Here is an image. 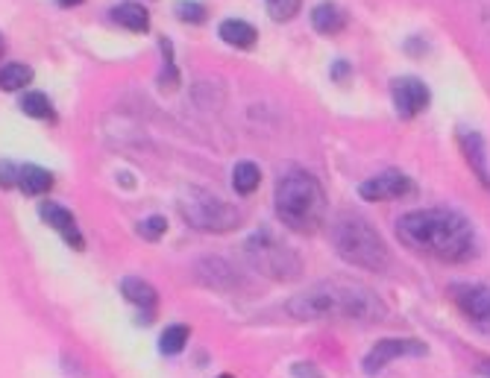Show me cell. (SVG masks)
Returning a JSON list of instances; mask_svg holds the SVG:
<instances>
[{
    "label": "cell",
    "mask_w": 490,
    "mask_h": 378,
    "mask_svg": "<svg viewBox=\"0 0 490 378\" xmlns=\"http://www.w3.org/2000/svg\"><path fill=\"white\" fill-rule=\"evenodd\" d=\"M397 235L408 249L441 264H464L475 256V229L461 211L420 208L397 220Z\"/></svg>",
    "instance_id": "cell-1"
},
{
    "label": "cell",
    "mask_w": 490,
    "mask_h": 378,
    "mask_svg": "<svg viewBox=\"0 0 490 378\" xmlns=\"http://www.w3.org/2000/svg\"><path fill=\"white\" fill-rule=\"evenodd\" d=\"M285 311L299 323L347 320V323H382L385 299L358 282H318L285 302Z\"/></svg>",
    "instance_id": "cell-2"
},
{
    "label": "cell",
    "mask_w": 490,
    "mask_h": 378,
    "mask_svg": "<svg viewBox=\"0 0 490 378\" xmlns=\"http://www.w3.org/2000/svg\"><path fill=\"white\" fill-rule=\"evenodd\" d=\"M273 206L288 229L299 232V235L318 232L326 220V211H329L320 179L314 173L299 170V168H291L288 173L279 176Z\"/></svg>",
    "instance_id": "cell-3"
},
{
    "label": "cell",
    "mask_w": 490,
    "mask_h": 378,
    "mask_svg": "<svg viewBox=\"0 0 490 378\" xmlns=\"http://www.w3.org/2000/svg\"><path fill=\"white\" fill-rule=\"evenodd\" d=\"M329 232L338 256L353 264V267L368 273H385L391 267V249L361 214H338Z\"/></svg>",
    "instance_id": "cell-4"
},
{
    "label": "cell",
    "mask_w": 490,
    "mask_h": 378,
    "mask_svg": "<svg viewBox=\"0 0 490 378\" xmlns=\"http://www.w3.org/2000/svg\"><path fill=\"white\" fill-rule=\"evenodd\" d=\"M244 256L261 276H268V279H276V282H291L299 276V270H303L299 252L288 241H282L279 235H273L270 229H259L250 235L244 244Z\"/></svg>",
    "instance_id": "cell-5"
},
{
    "label": "cell",
    "mask_w": 490,
    "mask_h": 378,
    "mask_svg": "<svg viewBox=\"0 0 490 378\" xmlns=\"http://www.w3.org/2000/svg\"><path fill=\"white\" fill-rule=\"evenodd\" d=\"M180 211L185 223H191L194 229H203V232H232L244 220L235 206L203 191V188H188L180 197Z\"/></svg>",
    "instance_id": "cell-6"
},
{
    "label": "cell",
    "mask_w": 490,
    "mask_h": 378,
    "mask_svg": "<svg viewBox=\"0 0 490 378\" xmlns=\"http://www.w3.org/2000/svg\"><path fill=\"white\" fill-rule=\"evenodd\" d=\"M456 311L473 329L490 334V285L482 282H452L446 291Z\"/></svg>",
    "instance_id": "cell-7"
},
{
    "label": "cell",
    "mask_w": 490,
    "mask_h": 378,
    "mask_svg": "<svg viewBox=\"0 0 490 378\" xmlns=\"http://www.w3.org/2000/svg\"><path fill=\"white\" fill-rule=\"evenodd\" d=\"M426 355V344L420 340H411V337H385L379 340L368 355H364L361 367L368 375H379L387 363H394L399 358H420Z\"/></svg>",
    "instance_id": "cell-8"
},
{
    "label": "cell",
    "mask_w": 490,
    "mask_h": 378,
    "mask_svg": "<svg viewBox=\"0 0 490 378\" xmlns=\"http://www.w3.org/2000/svg\"><path fill=\"white\" fill-rule=\"evenodd\" d=\"M414 191H417L414 179L399 170H382L379 176H370L358 185V197L364 203H391V199L411 197Z\"/></svg>",
    "instance_id": "cell-9"
},
{
    "label": "cell",
    "mask_w": 490,
    "mask_h": 378,
    "mask_svg": "<svg viewBox=\"0 0 490 378\" xmlns=\"http://www.w3.org/2000/svg\"><path fill=\"white\" fill-rule=\"evenodd\" d=\"M391 97H394V109L402 121H414L420 111L429 109L432 94L429 85L417 77H397L391 82Z\"/></svg>",
    "instance_id": "cell-10"
},
{
    "label": "cell",
    "mask_w": 490,
    "mask_h": 378,
    "mask_svg": "<svg viewBox=\"0 0 490 378\" xmlns=\"http://www.w3.org/2000/svg\"><path fill=\"white\" fill-rule=\"evenodd\" d=\"M39 214H42V220H44L47 226H54V229L62 235V241H65L68 247H74V249H83V247H85L80 226H77L74 214H71L65 206H59V203H42Z\"/></svg>",
    "instance_id": "cell-11"
},
{
    "label": "cell",
    "mask_w": 490,
    "mask_h": 378,
    "mask_svg": "<svg viewBox=\"0 0 490 378\" xmlns=\"http://www.w3.org/2000/svg\"><path fill=\"white\" fill-rule=\"evenodd\" d=\"M458 147L467 165L473 168L475 179H479L487 191H490V170H487V147H485V138L475 132V130H458Z\"/></svg>",
    "instance_id": "cell-12"
},
{
    "label": "cell",
    "mask_w": 490,
    "mask_h": 378,
    "mask_svg": "<svg viewBox=\"0 0 490 378\" xmlns=\"http://www.w3.org/2000/svg\"><path fill=\"white\" fill-rule=\"evenodd\" d=\"M311 27L318 30L320 35H335L347 27V12L332 4V0H326V4H318L311 9Z\"/></svg>",
    "instance_id": "cell-13"
},
{
    "label": "cell",
    "mask_w": 490,
    "mask_h": 378,
    "mask_svg": "<svg viewBox=\"0 0 490 378\" xmlns=\"http://www.w3.org/2000/svg\"><path fill=\"white\" fill-rule=\"evenodd\" d=\"M18 191L27 197H42L54 188V173L39 165H21L18 168Z\"/></svg>",
    "instance_id": "cell-14"
},
{
    "label": "cell",
    "mask_w": 490,
    "mask_h": 378,
    "mask_svg": "<svg viewBox=\"0 0 490 378\" xmlns=\"http://www.w3.org/2000/svg\"><path fill=\"white\" fill-rule=\"evenodd\" d=\"M220 39L230 44V47H238V50H250L256 42H259V33L250 21H241V18H226L220 24Z\"/></svg>",
    "instance_id": "cell-15"
},
{
    "label": "cell",
    "mask_w": 490,
    "mask_h": 378,
    "mask_svg": "<svg viewBox=\"0 0 490 378\" xmlns=\"http://www.w3.org/2000/svg\"><path fill=\"white\" fill-rule=\"evenodd\" d=\"M112 21H115L118 27L130 30V33H147L150 30V12L142 4H130V0L112 9Z\"/></svg>",
    "instance_id": "cell-16"
},
{
    "label": "cell",
    "mask_w": 490,
    "mask_h": 378,
    "mask_svg": "<svg viewBox=\"0 0 490 378\" xmlns=\"http://www.w3.org/2000/svg\"><path fill=\"white\" fill-rule=\"evenodd\" d=\"M121 294L123 299H130L135 308H144V311H153L159 305V294L153 285H147L144 279H132V276H127V279L121 282Z\"/></svg>",
    "instance_id": "cell-17"
},
{
    "label": "cell",
    "mask_w": 490,
    "mask_h": 378,
    "mask_svg": "<svg viewBox=\"0 0 490 378\" xmlns=\"http://www.w3.org/2000/svg\"><path fill=\"white\" fill-rule=\"evenodd\" d=\"M261 182V170L256 161H238V165L232 168V188L241 197H250L259 188Z\"/></svg>",
    "instance_id": "cell-18"
},
{
    "label": "cell",
    "mask_w": 490,
    "mask_h": 378,
    "mask_svg": "<svg viewBox=\"0 0 490 378\" xmlns=\"http://www.w3.org/2000/svg\"><path fill=\"white\" fill-rule=\"evenodd\" d=\"M18 106H21L24 115H30V118H35V121H56V109H54V103H50V100H47L42 92L24 94Z\"/></svg>",
    "instance_id": "cell-19"
},
{
    "label": "cell",
    "mask_w": 490,
    "mask_h": 378,
    "mask_svg": "<svg viewBox=\"0 0 490 378\" xmlns=\"http://www.w3.org/2000/svg\"><path fill=\"white\" fill-rule=\"evenodd\" d=\"M33 80V68L21 65V62H9V65L0 68V88L4 92H21L24 85H30Z\"/></svg>",
    "instance_id": "cell-20"
},
{
    "label": "cell",
    "mask_w": 490,
    "mask_h": 378,
    "mask_svg": "<svg viewBox=\"0 0 490 378\" xmlns=\"http://www.w3.org/2000/svg\"><path fill=\"white\" fill-rule=\"evenodd\" d=\"M188 334H191V329H188V325H182V323L168 325V329L162 332V337H159L162 355H180V352L185 349V344H188Z\"/></svg>",
    "instance_id": "cell-21"
},
{
    "label": "cell",
    "mask_w": 490,
    "mask_h": 378,
    "mask_svg": "<svg viewBox=\"0 0 490 378\" xmlns=\"http://www.w3.org/2000/svg\"><path fill=\"white\" fill-rule=\"evenodd\" d=\"M265 6L273 21H291L303 6V0H265Z\"/></svg>",
    "instance_id": "cell-22"
},
{
    "label": "cell",
    "mask_w": 490,
    "mask_h": 378,
    "mask_svg": "<svg viewBox=\"0 0 490 378\" xmlns=\"http://www.w3.org/2000/svg\"><path fill=\"white\" fill-rule=\"evenodd\" d=\"M177 18L185 24H203L206 21V6L197 0H180L177 4Z\"/></svg>",
    "instance_id": "cell-23"
},
{
    "label": "cell",
    "mask_w": 490,
    "mask_h": 378,
    "mask_svg": "<svg viewBox=\"0 0 490 378\" xmlns=\"http://www.w3.org/2000/svg\"><path fill=\"white\" fill-rule=\"evenodd\" d=\"M165 229H168V220L162 218V214H153V218L138 223V235H142L144 241H159V237L165 235Z\"/></svg>",
    "instance_id": "cell-24"
},
{
    "label": "cell",
    "mask_w": 490,
    "mask_h": 378,
    "mask_svg": "<svg viewBox=\"0 0 490 378\" xmlns=\"http://www.w3.org/2000/svg\"><path fill=\"white\" fill-rule=\"evenodd\" d=\"M18 168L12 161H0V188H15L18 185Z\"/></svg>",
    "instance_id": "cell-25"
},
{
    "label": "cell",
    "mask_w": 490,
    "mask_h": 378,
    "mask_svg": "<svg viewBox=\"0 0 490 378\" xmlns=\"http://www.w3.org/2000/svg\"><path fill=\"white\" fill-rule=\"evenodd\" d=\"M294 375H303V378H320V373L311 367V363H297L294 367Z\"/></svg>",
    "instance_id": "cell-26"
},
{
    "label": "cell",
    "mask_w": 490,
    "mask_h": 378,
    "mask_svg": "<svg viewBox=\"0 0 490 378\" xmlns=\"http://www.w3.org/2000/svg\"><path fill=\"white\" fill-rule=\"evenodd\" d=\"M347 73H349V65H347V62H335V65H332V77H335L338 82H341V80H347Z\"/></svg>",
    "instance_id": "cell-27"
},
{
    "label": "cell",
    "mask_w": 490,
    "mask_h": 378,
    "mask_svg": "<svg viewBox=\"0 0 490 378\" xmlns=\"http://www.w3.org/2000/svg\"><path fill=\"white\" fill-rule=\"evenodd\" d=\"M479 373H482L485 378H490V358H485V361L479 363Z\"/></svg>",
    "instance_id": "cell-28"
},
{
    "label": "cell",
    "mask_w": 490,
    "mask_h": 378,
    "mask_svg": "<svg viewBox=\"0 0 490 378\" xmlns=\"http://www.w3.org/2000/svg\"><path fill=\"white\" fill-rule=\"evenodd\" d=\"M83 0H59V6H65V9H71V6H80Z\"/></svg>",
    "instance_id": "cell-29"
},
{
    "label": "cell",
    "mask_w": 490,
    "mask_h": 378,
    "mask_svg": "<svg viewBox=\"0 0 490 378\" xmlns=\"http://www.w3.org/2000/svg\"><path fill=\"white\" fill-rule=\"evenodd\" d=\"M4 47H6V42H4V35H0V53H4Z\"/></svg>",
    "instance_id": "cell-30"
},
{
    "label": "cell",
    "mask_w": 490,
    "mask_h": 378,
    "mask_svg": "<svg viewBox=\"0 0 490 378\" xmlns=\"http://www.w3.org/2000/svg\"><path fill=\"white\" fill-rule=\"evenodd\" d=\"M218 378H235V375H230V373H223V375H218Z\"/></svg>",
    "instance_id": "cell-31"
}]
</instances>
